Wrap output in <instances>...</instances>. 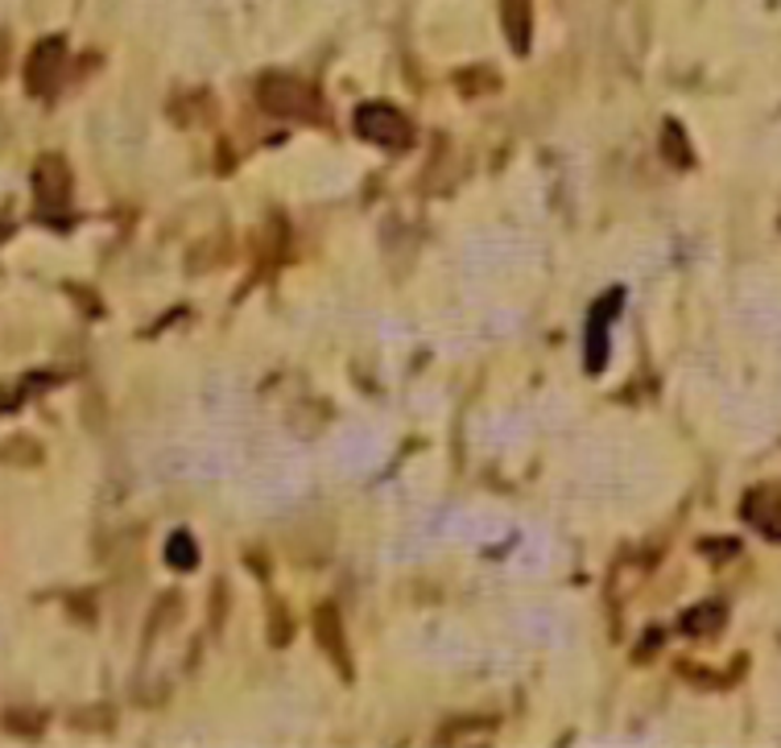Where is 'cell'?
Masks as SVG:
<instances>
[{"mask_svg":"<svg viewBox=\"0 0 781 748\" xmlns=\"http://www.w3.org/2000/svg\"><path fill=\"white\" fill-rule=\"evenodd\" d=\"M625 307V289H608L592 310H587V331H583V364L587 373L600 376L608 364V327L616 323V315Z\"/></svg>","mask_w":781,"mask_h":748,"instance_id":"3957f363","label":"cell"},{"mask_svg":"<svg viewBox=\"0 0 781 748\" xmlns=\"http://www.w3.org/2000/svg\"><path fill=\"white\" fill-rule=\"evenodd\" d=\"M256 103L270 112V117H286V120H323V100L315 96V87H306L302 79H289V75H265L256 84Z\"/></svg>","mask_w":781,"mask_h":748,"instance_id":"6da1fadb","label":"cell"},{"mask_svg":"<svg viewBox=\"0 0 781 748\" xmlns=\"http://www.w3.org/2000/svg\"><path fill=\"white\" fill-rule=\"evenodd\" d=\"M289 632H294V620H286V608L273 604V620H270V641L273 646H286Z\"/></svg>","mask_w":781,"mask_h":748,"instance_id":"8fae6325","label":"cell"},{"mask_svg":"<svg viewBox=\"0 0 781 748\" xmlns=\"http://www.w3.org/2000/svg\"><path fill=\"white\" fill-rule=\"evenodd\" d=\"M679 145H682L679 124H666V157H670L674 166H686V162H691V154H682Z\"/></svg>","mask_w":781,"mask_h":748,"instance_id":"7c38bea8","label":"cell"},{"mask_svg":"<svg viewBox=\"0 0 781 748\" xmlns=\"http://www.w3.org/2000/svg\"><path fill=\"white\" fill-rule=\"evenodd\" d=\"M745 517L752 526L769 534V538H781V496L773 488H761L745 501Z\"/></svg>","mask_w":781,"mask_h":748,"instance_id":"52a82bcc","label":"cell"},{"mask_svg":"<svg viewBox=\"0 0 781 748\" xmlns=\"http://www.w3.org/2000/svg\"><path fill=\"white\" fill-rule=\"evenodd\" d=\"M63 58H67V42L63 37L37 42L30 63H25V87L34 96H51L54 87H58V75H63Z\"/></svg>","mask_w":781,"mask_h":748,"instance_id":"5b68a950","label":"cell"},{"mask_svg":"<svg viewBox=\"0 0 781 748\" xmlns=\"http://www.w3.org/2000/svg\"><path fill=\"white\" fill-rule=\"evenodd\" d=\"M34 195H37V207L54 216V211H67L70 204V170L63 157H42L34 170Z\"/></svg>","mask_w":781,"mask_h":748,"instance_id":"8992f818","label":"cell"},{"mask_svg":"<svg viewBox=\"0 0 781 748\" xmlns=\"http://www.w3.org/2000/svg\"><path fill=\"white\" fill-rule=\"evenodd\" d=\"M315 637H319V649H323L331 666L340 670L343 682H352V653H348V632H343V616L340 608L327 600L315 608Z\"/></svg>","mask_w":781,"mask_h":748,"instance_id":"277c9868","label":"cell"},{"mask_svg":"<svg viewBox=\"0 0 781 748\" xmlns=\"http://www.w3.org/2000/svg\"><path fill=\"white\" fill-rule=\"evenodd\" d=\"M505 34L513 51H529V0H505Z\"/></svg>","mask_w":781,"mask_h":748,"instance_id":"ba28073f","label":"cell"},{"mask_svg":"<svg viewBox=\"0 0 781 748\" xmlns=\"http://www.w3.org/2000/svg\"><path fill=\"white\" fill-rule=\"evenodd\" d=\"M352 129H356L360 141H369L376 150H406L414 141V124L406 120V112L381 100L360 103L356 117H352Z\"/></svg>","mask_w":781,"mask_h":748,"instance_id":"7a4b0ae2","label":"cell"},{"mask_svg":"<svg viewBox=\"0 0 781 748\" xmlns=\"http://www.w3.org/2000/svg\"><path fill=\"white\" fill-rule=\"evenodd\" d=\"M166 562H170L174 571H190V566H199V546H195V538H190L187 529L170 534V542H166Z\"/></svg>","mask_w":781,"mask_h":748,"instance_id":"9c48e42d","label":"cell"},{"mask_svg":"<svg viewBox=\"0 0 781 748\" xmlns=\"http://www.w3.org/2000/svg\"><path fill=\"white\" fill-rule=\"evenodd\" d=\"M719 625H724V608H719V604H698L695 613L682 616V629L686 632H712L719 629Z\"/></svg>","mask_w":781,"mask_h":748,"instance_id":"30bf717a","label":"cell"}]
</instances>
